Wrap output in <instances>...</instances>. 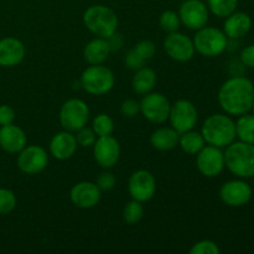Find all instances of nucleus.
Masks as SVG:
<instances>
[{
	"label": "nucleus",
	"mask_w": 254,
	"mask_h": 254,
	"mask_svg": "<svg viewBox=\"0 0 254 254\" xmlns=\"http://www.w3.org/2000/svg\"><path fill=\"white\" fill-rule=\"evenodd\" d=\"M17 154V168L27 175L41 173L49 164V155L42 146L26 145Z\"/></svg>",
	"instance_id": "obj_14"
},
{
	"label": "nucleus",
	"mask_w": 254,
	"mask_h": 254,
	"mask_svg": "<svg viewBox=\"0 0 254 254\" xmlns=\"http://www.w3.org/2000/svg\"><path fill=\"white\" fill-rule=\"evenodd\" d=\"M76 140L78 146L81 148H89V146H93V144L96 143L97 135L93 131V129L88 128V127H83V128L78 129L76 131Z\"/></svg>",
	"instance_id": "obj_33"
},
{
	"label": "nucleus",
	"mask_w": 254,
	"mask_h": 254,
	"mask_svg": "<svg viewBox=\"0 0 254 254\" xmlns=\"http://www.w3.org/2000/svg\"><path fill=\"white\" fill-rule=\"evenodd\" d=\"M27 145L25 131L14 123L0 128V148L10 154H17Z\"/></svg>",
	"instance_id": "obj_20"
},
{
	"label": "nucleus",
	"mask_w": 254,
	"mask_h": 254,
	"mask_svg": "<svg viewBox=\"0 0 254 254\" xmlns=\"http://www.w3.org/2000/svg\"><path fill=\"white\" fill-rule=\"evenodd\" d=\"M92 129L96 133L97 138L112 135V133L114 131V122L108 114L101 113L94 117L93 122H92Z\"/></svg>",
	"instance_id": "obj_29"
},
{
	"label": "nucleus",
	"mask_w": 254,
	"mask_h": 254,
	"mask_svg": "<svg viewBox=\"0 0 254 254\" xmlns=\"http://www.w3.org/2000/svg\"><path fill=\"white\" fill-rule=\"evenodd\" d=\"M107 40H108V44L109 46H111L112 51L119 50L122 46H123V37H122L119 34H117V32H114V34L112 35V36H109Z\"/></svg>",
	"instance_id": "obj_40"
},
{
	"label": "nucleus",
	"mask_w": 254,
	"mask_h": 254,
	"mask_svg": "<svg viewBox=\"0 0 254 254\" xmlns=\"http://www.w3.org/2000/svg\"><path fill=\"white\" fill-rule=\"evenodd\" d=\"M124 62H126V66L128 67L131 71H138L141 67L145 66L146 61L138 54V52L133 49L129 50L126 54V57H124Z\"/></svg>",
	"instance_id": "obj_34"
},
{
	"label": "nucleus",
	"mask_w": 254,
	"mask_h": 254,
	"mask_svg": "<svg viewBox=\"0 0 254 254\" xmlns=\"http://www.w3.org/2000/svg\"><path fill=\"white\" fill-rule=\"evenodd\" d=\"M116 176L109 171H104L97 179V185L102 191H109L116 186Z\"/></svg>",
	"instance_id": "obj_37"
},
{
	"label": "nucleus",
	"mask_w": 254,
	"mask_h": 254,
	"mask_svg": "<svg viewBox=\"0 0 254 254\" xmlns=\"http://www.w3.org/2000/svg\"><path fill=\"white\" fill-rule=\"evenodd\" d=\"M59 121L64 130L76 133L78 129L87 126L89 121L88 104L79 98H71L60 108Z\"/></svg>",
	"instance_id": "obj_7"
},
{
	"label": "nucleus",
	"mask_w": 254,
	"mask_h": 254,
	"mask_svg": "<svg viewBox=\"0 0 254 254\" xmlns=\"http://www.w3.org/2000/svg\"><path fill=\"white\" fill-rule=\"evenodd\" d=\"M178 14L181 24L195 31L205 27L210 20L208 7L201 0H186L181 4Z\"/></svg>",
	"instance_id": "obj_13"
},
{
	"label": "nucleus",
	"mask_w": 254,
	"mask_h": 254,
	"mask_svg": "<svg viewBox=\"0 0 254 254\" xmlns=\"http://www.w3.org/2000/svg\"><path fill=\"white\" fill-rule=\"evenodd\" d=\"M69 198L76 207L88 210L98 205L102 198V190L96 183L81 181L71 189Z\"/></svg>",
	"instance_id": "obj_17"
},
{
	"label": "nucleus",
	"mask_w": 254,
	"mask_h": 254,
	"mask_svg": "<svg viewBox=\"0 0 254 254\" xmlns=\"http://www.w3.org/2000/svg\"><path fill=\"white\" fill-rule=\"evenodd\" d=\"M26 50L24 44L16 37H5L0 40V67L10 68L21 64Z\"/></svg>",
	"instance_id": "obj_19"
},
{
	"label": "nucleus",
	"mask_w": 254,
	"mask_h": 254,
	"mask_svg": "<svg viewBox=\"0 0 254 254\" xmlns=\"http://www.w3.org/2000/svg\"><path fill=\"white\" fill-rule=\"evenodd\" d=\"M252 27V19L247 12L235 11L226 17L223 24V32L231 40H238L245 37Z\"/></svg>",
	"instance_id": "obj_21"
},
{
	"label": "nucleus",
	"mask_w": 254,
	"mask_h": 254,
	"mask_svg": "<svg viewBox=\"0 0 254 254\" xmlns=\"http://www.w3.org/2000/svg\"><path fill=\"white\" fill-rule=\"evenodd\" d=\"M163 46L166 55L178 62L190 61L193 59L196 52L192 39L179 31L166 35Z\"/></svg>",
	"instance_id": "obj_10"
},
{
	"label": "nucleus",
	"mask_w": 254,
	"mask_h": 254,
	"mask_svg": "<svg viewBox=\"0 0 254 254\" xmlns=\"http://www.w3.org/2000/svg\"><path fill=\"white\" fill-rule=\"evenodd\" d=\"M218 103L228 116H242L252 109L254 84L242 76L231 77L218 91Z\"/></svg>",
	"instance_id": "obj_1"
},
{
	"label": "nucleus",
	"mask_w": 254,
	"mask_h": 254,
	"mask_svg": "<svg viewBox=\"0 0 254 254\" xmlns=\"http://www.w3.org/2000/svg\"><path fill=\"white\" fill-rule=\"evenodd\" d=\"M201 134L208 145L226 148L236 140V122L228 114H211L203 122Z\"/></svg>",
	"instance_id": "obj_2"
},
{
	"label": "nucleus",
	"mask_w": 254,
	"mask_h": 254,
	"mask_svg": "<svg viewBox=\"0 0 254 254\" xmlns=\"http://www.w3.org/2000/svg\"><path fill=\"white\" fill-rule=\"evenodd\" d=\"M159 25H160V29L166 34L179 31L181 25L180 16L178 12L173 11V10H165L159 17Z\"/></svg>",
	"instance_id": "obj_30"
},
{
	"label": "nucleus",
	"mask_w": 254,
	"mask_h": 254,
	"mask_svg": "<svg viewBox=\"0 0 254 254\" xmlns=\"http://www.w3.org/2000/svg\"><path fill=\"white\" fill-rule=\"evenodd\" d=\"M208 9L215 16L226 19L232 12L236 11L238 6V0H207Z\"/></svg>",
	"instance_id": "obj_27"
},
{
	"label": "nucleus",
	"mask_w": 254,
	"mask_h": 254,
	"mask_svg": "<svg viewBox=\"0 0 254 254\" xmlns=\"http://www.w3.org/2000/svg\"><path fill=\"white\" fill-rule=\"evenodd\" d=\"M15 121V111L7 104L0 106V126H7V124L14 123Z\"/></svg>",
	"instance_id": "obj_38"
},
{
	"label": "nucleus",
	"mask_w": 254,
	"mask_h": 254,
	"mask_svg": "<svg viewBox=\"0 0 254 254\" xmlns=\"http://www.w3.org/2000/svg\"><path fill=\"white\" fill-rule=\"evenodd\" d=\"M128 191L133 200L139 202H148L156 193L155 178L150 171L144 169L134 171L129 178Z\"/></svg>",
	"instance_id": "obj_11"
},
{
	"label": "nucleus",
	"mask_w": 254,
	"mask_h": 254,
	"mask_svg": "<svg viewBox=\"0 0 254 254\" xmlns=\"http://www.w3.org/2000/svg\"><path fill=\"white\" fill-rule=\"evenodd\" d=\"M169 121L179 134H183L195 128L198 121V111L192 102L188 99H178L175 103L171 104Z\"/></svg>",
	"instance_id": "obj_8"
},
{
	"label": "nucleus",
	"mask_w": 254,
	"mask_h": 254,
	"mask_svg": "<svg viewBox=\"0 0 254 254\" xmlns=\"http://www.w3.org/2000/svg\"><path fill=\"white\" fill-rule=\"evenodd\" d=\"M170 107V101L159 92L144 94V98L140 102V112L149 122L154 124H161L168 121Z\"/></svg>",
	"instance_id": "obj_9"
},
{
	"label": "nucleus",
	"mask_w": 254,
	"mask_h": 254,
	"mask_svg": "<svg viewBox=\"0 0 254 254\" xmlns=\"http://www.w3.org/2000/svg\"><path fill=\"white\" fill-rule=\"evenodd\" d=\"M220 198L230 207H242L252 198V188L242 179L230 180L221 186Z\"/></svg>",
	"instance_id": "obj_15"
},
{
	"label": "nucleus",
	"mask_w": 254,
	"mask_h": 254,
	"mask_svg": "<svg viewBox=\"0 0 254 254\" xmlns=\"http://www.w3.org/2000/svg\"><path fill=\"white\" fill-rule=\"evenodd\" d=\"M134 50L143 57L145 61L153 59L156 52V45L151 40H141L134 46Z\"/></svg>",
	"instance_id": "obj_35"
},
{
	"label": "nucleus",
	"mask_w": 254,
	"mask_h": 254,
	"mask_svg": "<svg viewBox=\"0 0 254 254\" xmlns=\"http://www.w3.org/2000/svg\"><path fill=\"white\" fill-rule=\"evenodd\" d=\"M123 221L127 225H136L144 217V206L143 202H139L136 200H131L127 203L123 208L122 213Z\"/></svg>",
	"instance_id": "obj_28"
},
{
	"label": "nucleus",
	"mask_w": 254,
	"mask_h": 254,
	"mask_svg": "<svg viewBox=\"0 0 254 254\" xmlns=\"http://www.w3.org/2000/svg\"><path fill=\"white\" fill-rule=\"evenodd\" d=\"M179 136L180 134L171 127V128H159L151 134L150 144L153 148L160 151H169L175 149L179 145Z\"/></svg>",
	"instance_id": "obj_23"
},
{
	"label": "nucleus",
	"mask_w": 254,
	"mask_h": 254,
	"mask_svg": "<svg viewBox=\"0 0 254 254\" xmlns=\"http://www.w3.org/2000/svg\"><path fill=\"white\" fill-rule=\"evenodd\" d=\"M225 165L233 175L240 179H248L254 176V145L233 141L226 146Z\"/></svg>",
	"instance_id": "obj_3"
},
{
	"label": "nucleus",
	"mask_w": 254,
	"mask_h": 254,
	"mask_svg": "<svg viewBox=\"0 0 254 254\" xmlns=\"http://www.w3.org/2000/svg\"><path fill=\"white\" fill-rule=\"evenodd\" d=\"M158 77L155 71L150 67H141L140 69L135 71L133 79H131V87L136 94L150 93L156 86Z\"/></svg>",
	"instance_id": "obj_24"
},
{
	"label": "nucleus",
	"mask_w": 254,
	"mask_h": 254,
	"mask_svg": "<svg viewBox=\"0 0 254 254\" xmlns=\"http://www.w3.org/2000/svg\"><path fill=\"white\" fill-rule=\"evenodd\" d=\"M236 136L243 143L254 145V114H242L236 122Z\"/></svg>",
	"instance_id": "obj_26"
},
{
	"label": "nucleus",
	"mask_w": 254,
	"mask_h": 254,
	"mask_svg": "<svg viewBox=\"0 0 254 254\" xmlns=\"http://www.w3.org/2000/svg\"><path fill=\"white\" fill-rule=\"evenodd\" d=\"M192 41L196 52L206 57L218 56L228 46V37L223 30L207 25L196 31Z\"/></svg>",
	"instance_id": "obj_5"
},
{
	"label": "nucleus",
	"mask_w": 254,
	"mask_h": 254,
	"mask_svg": "<svg viewBox=\"0 0 254 254\" xmlns=\"http://www.w3.org/2000/svg\"><path fill=\"white\" fill-rule=\"evenodd\" d=\"M240 60L246 67L248 68H254V44L246 46L245 49L241 51Z\"/></svg>",
	"instance_id": "obj_39"
},
{
	"label": "nucleus",
	"mask_w": 254,
	"mask_h": 254,
	"mask_svg": "<svg viewBox=\"0 0 254 254\" xmlns=\"http://www.w3.org/2000/svg\"><path fill=\"white\" fill-rule=\"evenodd\" d=\"M252 109H253V113H254V103H253V106H252Z\"/></svg>",
	"instance_id": "obj_41"
},
{
	"label": "nucleus",
	"mask_w": 254,
	"mask_h": 254,
	"mask_svg": "<svg viewBox=\"0 0 254 254\" xmlns=\"http://www.w3.org/2000/svg\"><path fill=\"white\" fill-rule=\"evenodd\" d=\"M205 145L206 141L203 139L202 134L195 131L193 129L185 131V133L180 134V136H179V146H180L184 153L190 154V155H196Z\"/></svg>",
	"instance_id": "obj_25"
},
{
	"label": "nucleus",
	"mask_w": 254,
	"mask_h": 254,
	"mask_svg": "<svg viewBox=\"0 0 254 254\" xmlns=\"http://www.w3.org/2000/svg\"><path fill=\"white\" fill-rule=\"evenodd\" d=\"M116 83L113 72L102 64H91L81 76V84L87 93L103 96L112 91Z\"/></svg>",
	"instance_id": "obj_6"
},
{
	"label": "nucleus",
	"mask_w": 254,
	"mask_h": 254,
	"mask_svg": "<svg viewBox=\"0 0 254 254\" xmlns=\"http://www.w3.org/2000/svg\"><path fill=\"white\" fill-rule=\"evenodd\" d=\"M112 52L108 40L96 37L91 40L83 49V57L89 64H102Z\"/></svg>",
	"instance_id": "obj_22"
},
{
	"label": "nucleus",
	"mask_w": 254,
	"mask_h": 254,
	"mask_svg": "<svg viewBox=\"0 0 254 254\" xmlns=\"http://www.w3.org/2000/svg\"><path fill=\"white\" fill-rule=\"evenodd\" d=\"M78 144L73 133L68 130L60 131L52 136L50 141L49 150L50 154L57 160H68L76 154Z\"/></svg>",
	"instance_id": "obj_18"
},
{
	"label": "nucleus",
	"mask_w": 254,
	"mask_h": 254,
	"mask_svg": "<svg viewBox=\"0 0 254 254\" xmlns=\"http://www.w3.org/2000/svg\"><path fill=\"white\" fill-rule=\"evenodd\" d=\"M94 160L104 169H111L117 165L121 156V145L112 135L99 136L93 144Z\"/></svg>",
	"instance_id": "obj_16"
},
{
	"label": "nucleus",
	"mask_w": 254,
	"mask_h": 254,
	"mask_svg": "<svg viewBox=\"0 0 254 254\" xmlns=\"http://www.w3.org/2000/svg\"><path fill=\"white\" fill-rule=\"evenodd\" d=\"M139 112H140V102L135 101V99H126V101L121 104V113L123 114L124 117L133 118V117H135Z\"/></svg>",
	"instance_id": "obj_36"
},
{
	"label": "nucleus",
	"mask_w": 254,
	"mask_h": 254,
	"mask_svg": "<svg viewBox=\"0 0 254 254\" xmlns=\"http://www.w3.org/2000/svg\"><path fill=\"white\" fill-rule=\"evenodd\" d=\"M16 207V196L11 190L0 188V216L9 215Z\"/></svg>",
	"instance_id": "obj_31"
},
{
	"label": "nucleus",
	"mask_w": 254,
	"mask_h": 254,
	"mask_svg": "<svg viewBox=\"0 0 254 254\" xmlns=\"http://www.w3.org/2000/svg\"><path fill=\"white\" fill-rule=\"evenodd\" d=\"M196 165L203 176L216 178L226 168L225 153L217 146L205 145L196 154Z\"/></svg>",
	"instance_id": "obj_12"
},
{
	"label": "nucleus",
	"mask_w": 254,
	"mask_h": 254,
	"mask_svg": "<svg viewBox=\"0 0 254 254\" xmlns=\"http://www.w3.org/2000/svg\"><path fill=\"white\" fill-rule=\"evenodd\" d=\"M83 24L87 30H89L97 37L108 39L114 32H117L118 16L111 7L104 5H93L84 11Z\"/></svg>",
	"instance_id": "obj_4"
},
{
	"label": "nucleus",
	"mask_w": 254,
	"mask_h": 254,
	"mask_svg": "<svg viewBox=\"0 0 254 254\" xmlns=\"http://www.w3.org/2000/svg\"><path fill=\"white\" fill-rule=\"evenodd\" d=\"M220 252L217 243L211 240L198 241L190 250V254H220Z\"/></svg>",
	"instance_id": "obj_32"
}]
</instances>
